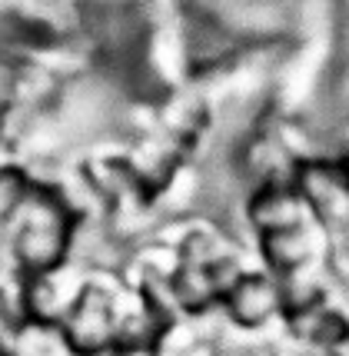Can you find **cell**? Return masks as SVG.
<instances>
[{
    "label": "cell",
    "mask_w": 349,
    "mask_h": 356,
    "mask_svg": "<svg viewBox=\"0 0 349 356\" xmlns=\"http://www.w3.org/2000/svg\"><path fill=\"white\" fill-rule=\"evenodd\" d=\"M70 326H74V346L90 353V350H100L106 343V333H110V310H106L104 296L87 293L74 310H70Z\"/></svg>",
    "instance_id": "obj_3"
},
{
    "label": "cell",
    "mask_w": 349,
    "mask_h": 356,
    "mask_svg": "<svg viewBox=\"0 0 349 356\" xmlns=\"http://www.w3.org/2000/svg\"><path fill=\"white\" fill-rule=\"evenodd\" d=\"M303 193L289 190L283 184H270L266 190H259L250 217L263 233H283V230H300L303 227Z\"/></svg>",
    "instance_id": "obj_1"
},
{
    "label": "cell",
    "mask_w": 349,
    "mask_h": 356,
    "mask_svg": "<svg viewBox=\"0 0 349 356\" xmlns=\"http://www.w3.org/2000/svg\"><path fill=\"white\" fill-rule=\"evenodd\" d=\"M306 356H336V353H333V346H319L316 343V350H313V353H306Z\"/></svg>",
    "instance_id": "obj_6"
},
{
    "label": "cell",
    "mask_w": 349,
    "mask_h": 356,
    "mask_svg": "<svg viewBox=\"0 0 349 356\" xmlns=\"http://www.w3.org/2000/svg\"><path fill=\"white\" fill-rule=\"evenodd\" d=\"M276 307V290L263 277H240L229 286V313L240 326L263 323Z\"/></svg>",
    "instance_id": "obj_2"
},
{
    "label": "cell",
    "mask_w": 349,
    "mask_h": 356,
    "mask_svg": "<svg viewBox=\"0 0 349 356\" xmlns=\"http://www.w3.org/2000/svg\"><path fill=\"white\" fill-rule=\"evenodd\" d=\"M24 203V180L14 170H0V217Z\"/></svg>",
    "instance_id": "obj_5"
},
{
    "label": "cell",
    "mask_w": 349,
    "mask_h": 356,
    "mask_svg": "<svg viewBox=\"0 0 349 356\" xmlns=\"http://www.w3.org/2000/svg\"><path fill=\"white\" fill-rule=\"evenodd\" d=\"M266 240V257L273 260L279 270H300V266L309 260V243L303 236V227L300 230H283V233H263Z\"/></svg>",
    "instance_id": "obj_4"
}]
</instances>
